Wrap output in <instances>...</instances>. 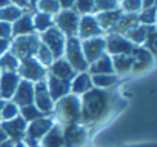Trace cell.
<instances>
[{
  "mask_svg": "<svg viewBox=\"0 0 157 147\" xmlns=\"http://www.w3.org/2000/svg\"><path fill=\"white\" fill-rule=\"evenodd\" d=\"M63 58L71 64V67L75 72H86L88 70V63H86L83 51H82V43L77 37H66Z\"/></svg>",
  "mask_w": 157,
  "mask_h": 147,
  "instance_id": "cell-4",
  "label": "cell"
},
{
  "mask_svg": "<svg viewBox=\"0 0 157 147\" xmlns=\"http://www.w3.org/2000/svg\"><path fill=\"white\" fill-rule=\"evenodd\" d=\"M40 45V38L39 34H29V35H20V37H14L11 38V46L10 51L19 58H28V57H34L36 51Z\"/></svg>",
  "mask_w": 157,
  "mask_h": 147,
  "instance_id": "cell-5",
  "label": "cell"
},
{
  "mask_svg": "<svg viewBox=\"0 0 157 147\" xmlns=\"http://www.w3.org/2000/svg\"><path fill=\"white\" fill-rule=\"evenodd\" d=\"M90 89H93L91 75H90L88 72H77L75 77L69 83V94H74L77 97H82Z\"/></svg>",
  "mask_w": 157,
  "mask_h": 147,
  "instance_id": "cell-21",
  "label": "cell"
},
{
  "mask_svg": "<svg viewBox=\"0 0 157 147\" xmlns=\"http://www.w3.org/2000/svg\"><path fill=\"white\" fill-rule=\"evenodd\" d=\"M0 75H2V70H0Z\"/></svg>",
  "mask_w": 157,
  "mask_h": 147,
  "instance_id": "cell-53",
  "label": "cell"
},
{
  "mask_svg": "<svg viewBox=\"0 0 157 147\" xmlns=\"http://www.w3.org/2000/svg\"><path fill=\"white\" fill-rule=\"evenodd\" d=\"M40 147H65L63 141V126L59 123H54L51 130L45 135V138L40 142Z\"/></svg>",
  "mask_w": 157,
  "mask_h": 147,
  "instance_id": "cell-23",
  "label": "cell"
},
{
  "mask_svg": "<svg viewBox=\"0 0 157 147\" xmlns=\"http://www.w3.org/2000/svg\"><path fill=\"white\" fill-rule=\"evenodd\" d=\"M80 43H82V51H83V55H85V60H86L88 66L106 52L105 35L86 38V40H80Z\"/></svg>",
  "mask_w": 157,
  "mask_h": 147,
  "instance_id": "cell-12",
  "label": "cell"
},
{
  "mask_svg": "<svg viewBox=\"0 0 157 147\" xmlns=\"http://www.w3.org/2000/svg\"><path fill=\"white\" fill-rule=\"evenodd\" d=\"M155 6V0H142V9Z\"/></svg>",
  "mask_w": 157,
  "mask_h": 147,
  "instance_id": "cell-45",
  "label": "cell"
},
{
  "mask_svg": "<svg viewBox=\"0 0 157 147\" xmlns=\"http://www.w3.org/2000/svg\"><path fill=\"white\" fill-rule=\"evenodd\" d=\"M119 8L125 14H139L142 11V0H120Z\"/></svg>",
  "mask_w": 157,
  "mask_h": 147,
  "instance_id": "cell-38",
  "label": "cell"
},
{
  "mask_svg": "<svg viewBox=\"0 0 157 147\" xmlns=\"http://www.w3.org/2000/svg\"><path fill=\"white\" fill-rule=\"evenodd\" d=\"M111 60H113L114 74L119 78L131 74V67H132V57L131 55H111Z\"/></svg>",
  "mask_w": 157,
  "mask_h": 147,
  "instance_id": "cell-25",
  "label": "cell"
},
{
  "mask_svg": "<svg viewBox=\"0 0 157 147\" xmlns=\"http://www.w3.org/2000/svg\"><path fill=\"white\" fill-rule=\"evenodd\" d=\"M39 38H40V41L51 51V54L54 55V58L63 57L66 37H65L56 26H52V28H49V29L40 32V34H39Z\"/></svg>",
  "mask_w": 157,
  "mask_h": 147,
  "instance_id": "cell-9",
  "label": "cell"
},
{
  "mask_svg": "<svg viewBox=\"0 0 157 147\" xmlns=\"http://www.w3.org/2000/svg\"><path fill=\"white\" fill-rule=\"evenodd\" d=\"M126 147H157L155 142H142V144H134V145H126Z\"/></svg>",
  "mask_w": 157,
  "mask_h": 147,
  "instance_id": "cell-47",
  "label": "cell"
},
{
  "mask_svg": "<svg viewBox=\"0 0 157 147\" xmlns=\"http://www.w3.org/2000/svg\"><path fill=\"white\" fill-rule=\"evenodd\" d=\"M28 2H29V6H31V9H34V11H36V3L39 2V0H28Z\"/></svg>",
  "mask_w": 157,
  "mask_h": 147,
  "instance_id": "cell-49",
  "label": "cell"
},
{
  "mask_svg": "<svg viewBox=\"0 0 157 147\" xmlns=\"http://www.w3.org/2000/svg\"><path fill=\"white\" fill-rule=\"evenodd\" d=\"M10 46H11V40L10 38H0V57H2L5 52L10 51Z\"/></svg>",
  "mask_w": 157,
  "mask_h": 147,
  "instance_id": "cell-43",
  "label": "cell"
},
{
  "mask_svg": "<svg viewBox=\"0 0 157 147\" xmlns=\"http://www.w3.org/2000/svg\"><path fill=\"white\" fill-rule=\"evenodd\" d=\"M48 74H49V75H52V77H56V78H59V80H65V81H69L71 83V80L75 77L77 72L71 67V64L63 57H60V58H56L49 64Z\"/></svg>",
  "mask_w": 157,
  "mask_h": 147,
  "instance_id": "cell-17",
  "label": "cell"
},
{
  "mask_svg": "<svg viewBox=\"0 0 157 147\" xmlns=\"http://www.w3.org/2000/svg\"><path fill=\"white\" fill-rule=\"evenodd\" d=\"M33 23H34V29L37 34L49 29L54 26V16H49V14H45V13H39L36 11L33 14Z\"/></svg>",
  "mask_w": 157,
  "mask_h": 147,
  "instance_id": "cell-29",
  "label": "cell"
},
{
  "mask_svg": "<svg viewBox=\"0 0 157 147\" xmlns=\"http://www.w3.org/2000/svg\"><path fill=\"white\" fill-rule=\"evenodd\" d=\"M105 43H106L108 55H132V52L137 48L129 40H126L123 35L113 34V32L105 34Z\"/></svg>",
  "mask_w": 157,
  "mask_h": 147,
  "instance_id": "cell-10",
  "label": "cell"
},
{
  "mask_svg": "<svg viewBox=\"0 0 157 147\" xmlns=\"http://www.w3.org/2000/svg\"><path fill=\"white\" fill-rule=\"evenodd\" d=\"M16 147H26L23 142H16Z\"/></svg>",
  "mask_w": 157,
  "mask_h": 147,
  "instance_id": "cell-52",
  "label": "cell"
},
{
  "mask_svg": "<svg viewBox=\"0 0 157 147\" xmlns=\"http://www.w3.org/2000/svg\"><path fill=\"white\" fill-rule=\"evenodd\" d=\"M33 104L45 115H51L52 109H54V101L48 92L46 88V81H37L34 83V101Z\"/></svg>",
  "mask_w": 157,
  "mask_h": 147,
  "instance_id": "cell-13",
  "label": "cell"
},
{
  "mask_svg": "<svg viewBox=\"0 0 157 147\" xmlns=\"http://www.w3.org/2000/svg\"><path fill=\"white\" fill-rule=\"evenodd\" d=\"M34 58L40 63V64H43L46 69L49 67V64L56 60L54 58V55L51 54V51L40 41V45H39V48H37V51H36V55H34Z\"/></svg>",
  "mask_w": 157,
  "mask_h": 147,
  "instance_id": "cell-33",
  "label": "cell"
},
{
  "mask_svg": "<svg viewBox=\"0 0 157 147\" xmlns=\"http://www.w3.org/2000/svg\"><path fill=\"white\" fill-rule=\"evenodd\" d=\"M3 139H6V135H5V132H3V129L0 127V142H2Z\"/></svg>",
  "mask_w": 157,
  "mask_h": 147,
  "instance_id": "cell-50",
  "label": "cell"
},
{
  "mask_svg": "<svg viewBox=\"0 0 157 147\" xmlns=\"http://www.w3.org/2000/svg\"><path fill=\"white\" fill-rule=\"evenodd\" d=\"M0 38H13V31H11V23L0 22Z\"/></svg>",
  "mask_w": 157,
  "mask_h": 147,
  "instance_id": "cell-41",
  "label": "cell"
},
{
  "mask_svg": "<svg viewBox=\"0 0 157 147\" xmlns=\"http://www.w3.org/2000/svg\"><path fill=\"white\" fill-rule=\"evenodd\" d=\"M20 60L11 52H5L2 57H0V70L2 72H17Z\"/></svg>",
  "mask_w": 157,
  "mask_h": 147,
  "instance_id": "cell-30",
  "label": "cell"
},
{
  "mask_svg": "<svg viewBox=\"0 0 157 147\" xmlns=\"http://www.w3.org/2000/svg\"><path fill=\"white\" fill-rule=\"evenodd\" d=\"M119 3H120V0H119Z\"/></svg>",
  "mask_w": 157,
  "mask_h": 147,
  "instance_id": "cell-54",
  "label": "cell"
},
{
  "mask_svg": "<svg viewBox=\"0 0 157 147\" xmlns=\"http://www.w3.org/2000/svg\"><path fill=\"white\" fill-rule=\"evenodd\" d=\"M93 88L97 89H111L119 84L120 78L116 74H100V75H91Z\"/></svg>",
  "mask_w": 157,
  "mask_h": 147,
  "instance_id": "cell-27",
  "label": "cell"
},
{
  "mask_svg": "<svg viewBox=\"0 0 157 147\" xmlns=\"http://www.w3.org/2000/svg\"><path fill=\"white\" fill-rule=\"evenodd\" d=\"M117 8H119V0H94V14Z\"/></svg>",
  "mask_w": 157,
  "mask_h": 147,
  "instance_id": "cell-39",
  "label": "cell"
},
{
  "mask_svg": "<svg viewBox=\"0 0 157 147\" xmlns=\"http://www.w3.org/2000/svg\"><path fill=\"white\" fill-rule=\"evenodd\" d=\"M78 20H80V16L74 9H62L54 16V26L65 37H77Z\"/></svg>",
  "mask_w": 157,
  "mask_h": 147,
  "instance_id": "cell-8",
  "label": "cell"
},
{
  "mask_svg": "<svg viewBox=\"0 0 157 147\" xmlns=\"http://www.w3.org/2000/svg\"><path fill=\"white\" fill-rule=\"evenodd\" d=\"M26 126H28V123L20 115L13 118V120H8V121H0V127L3 129L6 138H10L14 142H22L23 141Z\"/></svg>",
  "mask_w": 157,
  "mask_h": 147,
  "instance_id": "cell-15",
  "label": "cell"
},
{
  "mask_svg": "<svg viewBox=\"0 0 157 147\" xmlns=\"http://www.w3.org/2000/svg\"><path fill=\"white\" fill-rule=\"evenodd\" d=\"M80 110H82L80 97H77L74 94H68L54 103V109H52L51 117L54 118L56 123L66 126V124L80 121Z\"/></svg>",
  "mask_w": 157,
  "mask_h": 147,
  "instance_id": "cell-2",
  "label": "cell"
},
{
  "mask_svg": "<svg viewBox=\"0 0 157 147\" xmlns=\"http://www.w3.org/2000/svg\"><path fill=\"white\" fill-rule=\"evenodd\" d=\"M155 45H157V32H155V26H149L146 40L143 43V48L146 51H149L152 55H155Z\"/></svg>",
  "mask_w": 157,
  "mask_h": 147,
  "instance_id": "cell-40",
  "label": "cell"
},
{
  "mask_svg": "<svg viewBox=\"0 0 157 147\" xmlns=\"http://www.w3.org/2000/svg\"><path fill=\"white\" fill-rule=\"evenodd\" d=\"M8 5H11L10 0H0V8H5V6H8Z\"/></svg>",
  "mask_w": 157,
  "mask_h": 147,
  "instance_id": "cell-48",
  "label": "cell"
},
{
  "mask_svg": "<svg viewBox=\"0 0 157 147\" xmlns=\"http://www.w3.org/2000/svg\"><path fill=\"white\" fill-rule=\"evenodd\" d=\"M46 81V88H48V92L52 98V101H59L60 98H63L65 95L69 94V81H65V80H59L52 75H46L45 78Z\"/></svg>",
  "mask_w": 157,
  "mask_h": 147,
  "instance_id": "cell-20",
  "label": "cell"
},
{
  "mask_svg": "<svg viewBox=\"0 0 157 147\" xmlns=\"http://www.w3.org/2000/svg\"><path fill=\"white\" fill-rule=\"evenodd\" d=\"M57 2L60 5V9H72L75 0H57Z\"/></svg>",
  "mask_w": 157,
  "mask_h": 147,
  "instance_id": "cell-44",
  "label": "cell"
},
{
  "mask_svg": "<svg viewBox=\"0 0 157 147\" xmlns=\"http://www.w3.org/2000/svg\"><path fill=\"white\" fill-rule=\"evenodd\" d=\"M126 103L128 100L117 86L111 89L93 88L80 97L82 110L78 123L85 126L93 135V132L113 121L125 109Z\"/></svg>",
  "mask_w": 157,
  "mask_h": 147,
  "instance_id": "cell-1",
  "label": "cell"
},
{
  "mask_svg": "<svg viewBox=\"0 0 157 147\" xmlns=\"http://www.w3.org/2000/svg\"><path fill=\"white\" fill-rule=\"evenodd\" d=\"M10 2H11V5H16V6L22 8L23 11H34V9H31L28 0H10Z\"/></svg>",
  "mask_w": 157,
  "mask_h": 147,
  "instance_id": "cell-42",
  "label": "cell"
},
{
  "mask_svg": "<svg viewBox=\"0 0 157 147\" xmlns=\"http://www.w3.org/2000/svg\"><path fill=\"white\" fill-rule=\"evenodd\" d=\"M34 13H36V11H25V13L11 25L13 38H14V37H20V35L36 34L34 23H33V14H34Z\"/></svg>",
  "mask_w": 157,
  "mask_h": 147,
  "instance_id": "cell-19",
  "label": "cell"
},
{
  "mask_svg": "<svg viewBox=\"0 0 157 147\" xmlns=\"http://www.w3.org/2000/svg\"><path fill=\"white\" fill-rule=\"evenodd\" d=\"M72 9H74L78 16L94 14V0H75Z\"/></svg>",
  "mask_w": 157,
  "mask_h": 147,
  "instance_id": "cell-37",
  "label": "cell"
},
{
  "mask_svg": "<svg viewBox=\"0 0 157 147\" xmlns=\"http://www.w3.org/2000/svg\"><path fill=\"white\" fill-rule=\"evenodd\" d=\"M91 139L90 130L80 123H72L63 126L65 147H85Z\"/></svg>",
  "mask_w": 157,
  "mask_h": 147,
  "instance_id": "cell-7",
  "label": "cell"
},
{
  "mask_svg": "<svg viewBox=\"0 0 157 147\" xmlns=\"http://www.w3.org/2000/svg\"><path fill=\"white\" fill-rule=\"evenodd\" d=\"M122 14H123L122 9L117 8V9H109V11L97 13V14H94V17H96L99 26L102 28V31H103L105 34H108V32L116 26V23L119 22V19L122 17Z\"/></svg>",
  "mask_w": 157,
  "mask_h": 147,
  "instance_id": "cell-22",
  "label": "cell"
},
{
  "mask_svg": "<svg viewBox=\"0 0 157 147\" xmlns=\"http://www.w3.org/2000/svg\"><path fill=\"white\" fill-rule=\"evenodd\" d=\"M19 83L20 77L17 72H2V75H0V98L5 101L11 100Z\"/></svg>",
  "mask_w": 157,
  "mask_h": 147,
  "instance_id": "cell-16",
  "label": "cell"
},
{
  "mask_svg": "<svg viewBox=\"0 0 157 147\" xmlns=\"http://www.w3.org/2000/svg\"><path fill=\"white\" fill-rule=\"evenodd\" d=\"M36 11L45 13V14H49V16H56L62 9H60V5H59L57 0H39L36 3Z\"/></svg>",
  "mask_w": 157,
  "mask_h": 147,
  "instance_id": "cell-32",
  "label": "cell"
},
{
  "mask_svg": "<svg viewBox=\"0 0 157 147\" xmlns=\"http://www.w3.org/2000/svg\"><path fill=\"white\" fill-rule=\"evenodd\" d=\"M131 57H132L131 74H134V75H142V74L149 72L154 67V63H155V58L154 57L155 55H152L143 46H137Z\"/></svg>",
  "mask_w": 157,
  "mask_h": 147,
  "instance_id": "cell-11",
  "label": "cell"
},
{
  "mask_svg": "<svg viewBox=\"0 0 157 147\" xmlns=\"http://www.w3.org/2000/svg\"><path fill=\"white\" fill-rule=\"evenodd\" d=\"M137 20L140 25L145 26H155V6L145 8L137 14Z\"/></svg>",
  "mask_w": 157,
  "mask_h": 147,
  "instance_id": "cell-35",
  "label": "cell"
},
{
  "mask_svg": "<svg viewBox=\"0 0 157 147\" xmlns=\"http://www.w3.org/2000/svg\"><path fill=\"white\" fill-rule=\"evenodd\" d=\"M148 31H149V26H145V25L139 23L134 28H131L128 32H125L123 37L136 46H143V43L146 40V35H148Z\"/></svg>",
  "mask_w": 157,
  "mask_h": 147,
  "instance_id": "cell-26",
  "label": "cell"
},
{
  "mask_svg": "<svg viewBox=\"0 0 157 147\" xmlns=\"http://www.w3.org/2000/svg\"><path fill=\"white\" fill-rule=\"evenodd\" d=\"M102 35H105V32L99 26L94 14L80 16V20H78V29H77V38L78 40H86V38L102 37Z\"/></svg>",
  "mask_w": 157,
  "mask_h": 147,
  "instance_id": "cell-14",
  "label": "cell"
},
{
  "mask_svg": "<svg viewBox=\"0 0 157 147\" xmlns=\"http://www.w3.org/2000/svg\"><path fill=\"white\" fill-rule=\"evenodd\" d=\"M3 104H5V100L0 98V113H2V107H3Z\"/></svg>",
  "mask_w": 157,
  "mask_h": 147,
  "instance_id": "cell-51",
  "label": "cell"
},
{
  "mask_svg": "<svg viewBox=\"0 0 157 147\" xmlns=\"http://www.w3.org/2000/svg\"><path fill=\"white\" fill-rule=\"evenodd\" d=\"M136 25H139V20H137V14H122V17L119 19V22L116 23V26L109 31L113 34H120L123 35L125 32H128L131 28H134Z\"/></svg>",
  "mask_w": 157,
  "mask_h": 147,
  "instance_id": "cell-28",
  "label": "cell"
},
{
  "mask_svg": "<svg viewBox=\"0 0 157 147\" xmlns=\"http://www.w3.org/2000/svg\"><path fill=\"white\" fill-rule=\"evenodd\" d=\"M90 75H100V74H114V69H113V60H111V55H108L106 52L99 57L96 61H93L90 66H88V70H86Z\"/></svg>",
  "mask_w": 157,
  "mask_h": 147,
  "instance_id": "cell-24",
  "label": "cell"
},
{
  "mask_svg": "<svg viewBox=\"0 0 157 147\" xmlns=\"http://www.w3.org/2000/svg\"><path fill=\"white\" fill-rule=\"evenodd\" d=\"M20 115V107L13 103L11 100L5 101L3 107H2V113H0V121H8V120H13L16 117Z\"/></svg>",
  "mask_w": 157,
  "mask_h": 147,
  "instance_id": "cell-34",
  "label": "cell"
},
{
  "mask_svg": "<svg viewBox=\"0 0 157 147\" xmlns=\"http://www.w3.org/2000/svg\"><path fill=\"white\" fill-rule=\"evenodd\" d=\"M54 123L56 121H54V118L51 115L42 117L39 120H34V121L28 123L26 132H25V138H23L22 142L26 147H40L42 139L51 130V127L54 126Z\"/></svg>",
  "mask_w": 157,
  "mask_h": 147,
  "instance_id": "cell-3",
  "label": "cell"
},
{
  "mask_svg": "<svg viewBox=\"0 0 157 147\" xmlns=\"http://www.w3.org/2000/svg\"><path fill=\"white\" fill-rule=\"evenodd\" d=\"M0 147H16V142L11 141L10 138H6V139H3L2 142H0Z\"/></svg>",
  "mask_w": 157,
  "mask_h": 147,
  "instance_id": "cell-46",
  "label": "cell"
},
{
  "mask_svg": "<svg viewBox=\"0 0 157 147\" xmlns=\"http://www.w3.org/2000/svg\"><path fill=\"white\" fill-rule=\"evenodd\" d=\"M25 11L16 5H8L5 8H0V22H6V23H14Z\"/></svg>",
  "mask_w": 157,
  "mask_h": 147,
  "instance_id": "cell-31",
  "label": "cell"
},
{
  "mask_svg": "<svg viewBox=\"0 0 157 147\" xmlns=\"http://www.w3.org/2000/svg\"><path fill=\"white\" fill-rule=\"evenodd\" d=\"M11 101L16 103L19 107L33 104V101H34V83L20 78V83H19Z\"/></svg>",
  "mask_w": 157,
  "mask_h": 147,
  "instance_id": "cell-18",
  "label": "cell"
},
{
  "mask_svg": "<svg viewBox=\"0 0 157 147\" xmlns=\"http://www.w3.org/2000/svg\"><path fill=\"white\" fill-rule=\"evenodd\" d=\"M20 117H22L26 123H31V121H34V120H39V118H42V117H48V115L42 113L34 104H29V106H23V107H20Z\"/></svg>",
  "mask_w": 157,
  "mask_h": 147,
  "instance_id": "cell-36",
  "label": "cell"
},
{
  "mask_svg": "<svg viewBox=\"0 0 157 147\" xmlns=\"http://www.w3.org/2000/svg\"><path fill=\"white\" fill-rule=\"evenodd\" d=\"M17 74L22 80L31 81V83H37V81H43L48 75V69L40 64L34 57H28L20 60L19 67H17Z\"/></svg>",
  "mask_w": 157,
  "mask_h": 147,
  "instance_id": "cell-6",
  "label": "cell"
}]
</instances>
